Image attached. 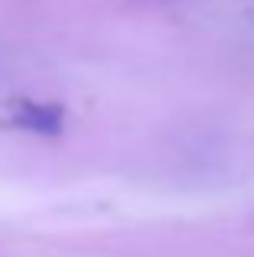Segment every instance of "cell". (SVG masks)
<instances>
[{
    "mask_svg": "<svg viewBox=\"0 0 254 257\" xmlns=\"http://www.w3.org/2000/svg\"><path fill=\"white\" fill-rule=\"evenodd\" d=\"M10 120L20 131H36V134H59L62 131V107L49 101H20L13 107Z\"/></svg>",
    "mask_w": 254,
    "mask_h": 257,
    "instance_id": "6da1fadb",
    "label": "cell"
}]
</instances>
